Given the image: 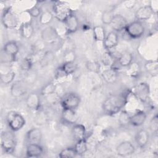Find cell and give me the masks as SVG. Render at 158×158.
Listing matches in <instances>:
<instances>
[{"label": "cell", "instance_id": "ab89813d", "mask_svg": "<svg viewBox=\"0 0 158 158\" xmlns=\"http://www.w3.org/2000/svg\"><path fill=\"white\" fill-rule=\"evenodd\" d=\"M77 54L73 49L65 51L63 55L64 62H75Z\"/></svg>", "mask_w": 158, "mask_h": 158}, {"label": "cell", "instance_id": "44dd1931", "mask_svg": "<svg viewBox=\"0 0 158 158\" xmlns=\"http://www.w3.org/2000/svg\"><path fill=\"white\" fill-rule=\"evenodd\" d=\"M42 131L37 127H33L26 133V139L28 143H40L42 139Z\"/></svg>", "mask_w": 158, "mask_h": 158}, {"label": "cell", "instance_id": "30bf717a", "mask_svg": "<svg viewBox=\"0 0 158 158\" xmlns=\"http://www.w3.org/2000/svg\"><path fill=\"white\" fill-rule=\"evenodd\" d=\"M135 152V148L130 141L120 142L116 147V153L120 157H127L133 154Z\"/></svg>", "mask_w": 158, "mask_h": 158}, {"label": "cell", "instance_id": "4dcf8cb0", "mask_svg": "<svg viewBox=\"0 0 158 158\" xmlns=\"http://www.w3.org/2000/svg\"><path fill=\"white\" fill-rule=\"evenodd\" d=\"M15 75V72L12 70H9L5 72L1 73L0 80L1 83L5 85L10 84L14 81Z\"/></svg>", "mask_w": 158, "mask_h": 158}, {"label": "cell", "instance_id": "1f68e13d", "mask_svg": "<svg viewBox=\"0 0 158 158\" xmlns=\"http://www.w3.org/2000/svg\"><path fill=\"white\" fill-rule=\"evenodd\" d=\"M59 67L67 76L73 74L78 69L77 64L75 63V62H63L62 64Z\"/></svg>", "mask_w": 158, "mask_h": 158}, {"label": "cell", "instance_id": "8fae6325", "mask_svg": "<svg viewBox=\"0 0 158 158\" xmlns=\"http://www.w3.org/2000/svg\"><path fill=\"white\" fill-rule=\"evenodd\" d=\"M27 85L23 80H17L12 83L10 93L14 98H20L24 96L27 92Z\"/></svg>", "mask_w": 158, "mask_h": 158}, {"label": "cell", "instance_id": "52a82bcc", "mask_svg": "<svg viewBox=\"0 0 158 158\" xmlns=\"http://www.w3.org/2000/svg\"><path fill=\"white\" fill-rule=\"evenodd\" d=\"M124 30L130 38L136 39L144 35L145 28L141 22L135 20L128 23Z\"/></svg>", "mask_w": 158, "mask_h": 158}, {"label": "cell", "instance_id": "f35d334b", "mask_svg": "<svg viewBox=\"0 0 158 158\" xmlns=\"http://www.w3.org/2000/svg\"><path fill=\"white\" fill-rule=\"evenodd\" d=\"M119 115H118V123L119 124L123 127H127L130 124V115L128 114V113L124 110H122L119 112Z\"/></svg>", "mask_w": 158, "mask_h": 158}, {"label": "cell", "instance_id": "f546056e", "mask_svg": "<svg viewBox=\"0 0 158 158\" xmlns=\"http://www.w3.org/2000/svg\"><path fill=\"white\" fill-rule=\"evenodd\" d=\"M101 62L104 65L109 67H114L115 64V58L109 51H106L101 54Z\"/></svg>", "mask_w": 158, "mask_h": 158}, {"label": "cell", "instance_id": "3957f363", "mask_svg": "<svg viewBox=\"0 0 158 158\" xmlns=\"http://www.w3.org/2000/svg\"><path fill=\"white\" fill-rule=\"evenodd\" d=\"M6 122L9 128L14 132L22 129L26 122L24 117L15 111H10L7 114Z\"/></svg>", "mask_w": 158, "mask_h": 158}, {"label": "cell", "instance_id": "83f0119b", "mask_svg": "<svg viewBox=\"0 0 158 158\" xmlns=\"http://www.w3.org/2000/svg\"><path fill=\"white\" fill-rule=\"evenodd\" d=\"M126 74L131 78H138L141 73V67L138 62L133 61L127 67Z\"/></svg>", "mask_w": 158, "mask_h": 158}, {"label": "cell", "instance_id": "6da1fadb", "mask_svg": "<svg viewBox=\"0 0 158 158\" xmlns=\"http://www.w3.org/2000/svg\"><path fill=\"white\" fill-rule=\"evenodd\" d=\"M130 91H124L118 94H114L107 98L102 104L103 112L108 115L118 114L125 106Z\"/></svg>", "mask_w": 158, "mask_h": 158}, {"label": "cell", "instance_id": "9c48e42d", "mask_svg": "<svg viewBox=\"0 0 158 158\" xmlns=\"http://www.w3.org/2000/svg\"><path fill=\"white\" fill-rule=\"evenodd\" d=\"M60 38L59 34L56 28L48 26L43 29L41 32V39L45 44H53L57 43Z\"/></svg>", "mask_w": 158, "mask_h": 158}, {"label": "cell", "instance_id": "e0dca14e", "mask_svg": "<svg viewBox=\"0 0 158 158\" xmlns=\"http://www.w3.org/2000/svg\"><path fill=\"white\" fill-rule=\"evenodd\" d=\"M27 157H39L44 153V148L40 143H28L26 148Z\"/></svg>", "mask_w": 158, "mask_h": 158}, {"label": "cell", "instance_id": "7402d4cb", "mask_svg": "<svg viewBox=\"0 0 158 158\" xmlns=\"http://www.w3.org/2000/svg\"><path fill=\"white\" fill-rule=\"evenodd\" d=\"M147 118V115L143 110H137L134 114L130 117V124L133 127H138L142 126Z\"/></svg>", "mask_w": 158, "mask_h": 158}, {"label": "cell", "instance_id": "836d02e7", "mask_svg": "<svg viewBox=\"0 0 158 158\" xmlns=\"http://www.w3.org/2000/svg\"><path fill=\"white\" fill-rule=\"evenodd\" d=\"M77 156H82L85 154L88 150L87 143L85 139L77 141L73 146Z\"/></svg>", "mask_w": 158, "mask_h": 158}, {"label": "cell", "instance_id": "8d00e7d4", "mask_svg": "<svg viewBox=\"0 0 158 158\" xmlns=\"http://www.w3.org/2000/svg\"><path fill=\"white\" fill-rule=\"evenodd\" d=\"M77 156L73 147H67L62 149L58 154L60 158H72Z\"/></svg>", "mask_w": 158, "mask_h": 158}, {"label": "cell", "instance_id": "d6a6232c", "mask_svg": "<svg viewBox=\"0 0 158 158\" xmlns=\"http://www.w3.org/2000/svg\"><path fill=\"white\" fill-rule=\"evenodd\" d=\"M56 86L57 85L54 84L53 82L48 83L41 88L40 90V94L46 98L56 93Z\"/></svg>", "mask_w": 158, "mask_h": 158}, {"label": "cell", "instance_id": "ac0fdd59", "mask_svg": "<svg viewBox=\"0 0 158 158\" xmlns=\"http://www.w3.org/2000/svg\"><path fill=\"white\" fill-rule=\"evenodd\" d=\"M103 46L106 51H110L115 48L118 43V36L117 33L112 31L106 34V38L103 41Z\"/></svg>", "mask_w": 158, "mask_h": 158}, {"label": "cell", "instance_id": "7c38bea8", "mask_svg": "<svg viewBox=\"0 0 158 158\" xmlns=\"http://www.w3.org/2000/svg\"><path fill=\"white\" fill-rule=\"evenodd\" d=\"M26 105L27 107L33 111H38L41 107L40 96L36 92L29 93L26 98Z\"/></svg>", "mask_w": 158, "mask_h": 158}, {"label": "cell", "instance_id": "60d3db41", "mask_svg": "<svg viewBox=\"0 0 158 158\" xmlns=\"http://www.w3.org/2000/svg\"><path fill=\"white\" fill-rule=\"evenodd\" d=\"M25 12L30 15V17L32 18L40 17V15L42 13L41 8L38 5H35L31 7V8L26 10Z\"/></svg>", "mask_w": 158, "mask_h": 158}, {"label": "cell", "instance_id": "ee69618b", "mask_svg": "<svg viewBox=\"0 0 158 158\" xmlns=\"http://www.w3.org/2000/svg\"><path fill=\"white\" fill-rule=\"evenodd\" d=\"M148 5L152 10L153 14L156 15L158 12V0H151L149 2Z\"/></svg>", "mask_w": 158, "mask_h": 158}, {"label": "cell", "instance_id": "7a4b0ae2", "mask_svg": "<svg viewBox=\"0 0 158 158\" xmlns=\"http://www.w3.org/2000/svg\"><path fill=\"white\" fill-rule=\"evenodd\" d=\"M13 132L4 131L1 134V146L2 150L6 154H12L15 149L17 140Z\"/></svg>", "mask_w": 158, "mask_h": 158}, {"label": "cell", "instance_id": "484cf974", "mask_svg": "<svg viewBox=\"0 0 158 158\" xmlns=\"http://www.w3.org/2000/svg\"><path fill=\"white\" fill-rule=\"evenodd\" d=\"M133 62V56L129 51H123L119 55L117 62L122 67H127Z\"/></svg>", "mask_w": 158, "mask_h": 158}, {"label": "cell", "instance_id": "cb8c5ba5", "mask_svg": "<svg viewBox=\"0 0 158 158\" xmlns=\"http://www.w3.org/2000/svg\"><path fill=\"white\" fill-rule=\"evenodd\" d=\"M20 33L22 38L26 40L30 39L34 34V27L30 22L22 23L20 27Z\"/></svg>", "mask_w": 158, "mask_h": 158}, {"label": "cell", "instance_id": "ffe728a7", "mask_svg": "<svg viewBox=\"0 0 158 158\" xmlns=\"http://www.w3.org/2000/svg\"><path fill=\"white\" fill-rule=\"evenodd\" d=\"M154 15L152 10L149 5H144L139 7L135 12V17L138 21L149 20Z\"/></svg>", "mask_w": 158, "mask_h": 158}, {"label": "cell", "instance_id": "e575fe53", "mask_svg": "<svg viewBox=\"0 0 158 158\" xmlns=\"http://www.w3.org/2000/svg\"><path fill=\"white\" fill-rule=\"evenodd\" d=\"M54 19V15L52 12L49 10H45L42 12L39 17V22L42 25H46L49 24Z\"/></svg>", "mask_w": 158, "mask_h": 158}, {"label": "cell", "instance_id": "4316f807", "mask_svg": "<svg viewBox=\"0 0 158 158\" xmlns=\"http://www.w3.org/2000/svg\"><path fill=\"white\" fill-rule=\"evenodd\" d=\"M144 67L146 72L152 77L158 74V62L157 60H148L144 62Z\"/></svg>", "mask_w": 158, "mask_h": 158}, {"label": "cell", "instance_id": "5bb4252c", "mask_svg": "<svg viewBox=\"0 0 158 158\" xmlns=\"http://www.w3.org/2000/svg\"><path fill=\"white\" fill-rule=\"evenodd\" d=\"M128 25V22L125 17L121 14H115L110 23V26L114 31L120 32L125 30Z\"/></svg>", "mask_w": 158, "mask_h": 158}, {"label": "cell", "instance_id": "4fadbf2b", "mask_svg": "<svg viewBox=\"0 0 158 158\" xmlns=\"http://www.w3.org/2000/svg\"><path fill=\"white\" fill-rule=\"evenodd\" d=\"M67 34L75 33L79 27V21L76 15L72 13L63 22Z\"/></svg>", "mask_w": 158, "mask_h": 158}, {"label": "cell", "instance_id": "74e56055", "mask_svg": "<svg viewBox=\"0 0 158 158\" xmlns=\"http://www.w3.org/2000/svg\"><path fill=\"white\" fill-rule=\"evenodd\" d=\"M114 15L115 14L113 9L105 10L101 15V21L102 23L104 25H110Z\"/></svg>", "mask_w": 158, "mask_h": 158}, {"label": "cell", "instance_id": "ba28073f", "mask_svg": "<svg viewBox=\"0 0 158 158\" xmlns=\"http://www.w3.org/2000/svg\"><path fill=\"white\" fill-rule=\"evenodd\" d=\"M135 97L143 102L148 101L150 96V86L146 82H140L130 90Z\"/></svg>", "mask_w": 158, "mask_h": 158}, {"label": "cell", "instance_id": "2e32d148", "mask_svg": "<svg viewBox=\"0 0 158 158\" xmlns=\"http://www.w3.org/2000/svg\"><path fill=\"white\" fill-rule=\"evenodd\" d=\"M61 120L65 124L73 125L78 120V115L75 110L62 109L61 113Z\"/></svg>", "mask_w": 158, "mask_h": 158}, {"label": "cell", "instance_id": "d590c367", "mask_svg": "<svg viewBox=\"0 0 158 158\" xmlns=\"http://www.w3.org/2000/svg\"><path fill=\"white\" fill-rule=\"evenodd\" d=\"M86 69L93 73H99L101 72V64L94 60H88L86 62Z\"/></svg>", "mask_w": 158, "mask_h": 158}, {"label": "cell", "instance_id": "d6986e66", "mask_svg": "<svg viewBox=\"0 0 158 158\" xmlns=\"http://www.w3.org/2000/svg\"><path fill=\"white\" fill-rule=\"evenodd\" d=\"M101 77L106 83L114 84L117 81L118 78V70L112 67H109L101 72Z\"/></svg>", "mask_w": 158, "mask_h": 158}, {"label": "cell", "instance_id": "d4e9b609", "mask_svg": "<svg viewBox=\"0 0 158 158\" xmlns=\"http://www.w3.org/2000/svg\"><path fill=\"white\" fill-rule=\"evenodd\" d=\"M2 51L16 59V56L19 51V46L16 41H9L4 45Z\"/></svg>", "mask_w": 158, "mask_h": 158}, {"label": "cell", "instance_id": "b9f144b4", "mask_svg": "<svg viewBox=\"0 0 158 158\" xmlns=\"http://www.w3.org/2000/svg\"><path fill=\"white\" fill-rule=\"evenodd\" d=\"M149 129L153 133L156 134L158 131V116L156 114L150 120L149 123Z\"/></svg>", "mask_w": 158, "mask_h": 158}, {"label": "cell", "instance_id": "f1b7e54d", "mask_svg": "<svg viewBox=\"0 0 158 158\" xmlns=\"http://www.w3.org/2000/svg\"><path fill=\"white\" fill-rule=\"evenodd\" d=\"M93 38L96 41L103 42L106 36L104 27L102 25H96L93 28Z\"/></svg>", "mask_w": 158, "mask_h": 158}, {"label": "cell", "instance_id": "5b68a950", "mask_svg": "<svg viewBox=\"0 0 158 158\" xmlns=\"http://www.w3.org/2000/svg\"><path fill=\"white\" fill-rule=\"evenodd\" d=\"M81 102L80 96L75 92H69L63 94L60 99L62 109L75 110Z\"/></svg>", "mask_w": 158, "mask_h": 158}, {"label": "cell", "instance_id": "f6af8a7d", "mask_svg": "<svg viewBox=\"0 0 158 158\" xmlns=\"http://www.w3.org/2000/svg\"><path fill=\"white\" fill-rule=\"evenodd\" d=\"M124 6L127 8V9H132L135 4H136V1H126L123 2Z\"/></svg>", "mask_w": 158, "mask_h": 158}, {"label": "cell", "instance_id": "7bdbcfd3", "mask_svg": "<svg viewBox=\"0 0 158 158\" xmlns=\"http://www.w3.org/2000/svg\"><path fill=\"white\" fill-rule=\"evenodd\" d=\"M33 65L32 59L30 57H25L23 58L20 64V69L25 72L29 71Z\"/></svg>", "mask_w": 158, "mask_h": 158}, {"label": "cell", "instance_id": "277c9868", "mask_svg": "<svg viewBox=\"0 0 158 158\" xmlns=\"http://www.w3.org/2000/svg\"><path fill=\"white\" fill-rule=\"evenodd\" d=\"M72 13L69 5L63 1H56L52 6L54 17L60 22L64 20Z\"/></svg>", "mask_w": 158, "mask_h": 158}, {"label": "cell", "instance_id": "603a6c76", "mask_svg": "<svg viewBox=\"0 0 158 158\" xmlns=\"http://www.w3.org/2000/svg\"><path fill=\"white\" fill-rule=\"evenodd\" d=\"M71 133L73 139L76 141L86 139V130L85 127L82 124H74L72 128Z\"/></svg>", "mask_w": 158, "mask_h": 158}, {"label": "cell", "instance_id": "8992f818", "mask_svg": "<svg viewBox=\"0 0 158 158\" xmlns=\"http://www.w3.org/2000/svg\"><path fill=\"white\" fill-rule=\"evenodd\" d=\"M1 23L7 29H14L18 25V20L10 7L5 8L1 15Z\"/></svg>", "mask_w": 158, "mask_h": 158}, {"label": "cell", "instance_id": "9a60e30c", "mask_svg": "<svg viewBox=\"0 0 158 158\" xmlns=\"http://www.w3.org/2000/svg\"><path fill=\"white\" fill-rule=\"evenodd\" d=\"M149 133L148 130L142 128L136 132L135 136V141L139 148L143 149L148 145L149 141Z\"/></svg>", "mask_w": 158, "mask_h": 158}]
</instances>
